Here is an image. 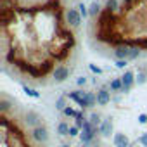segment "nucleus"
<instances>
[{"mask_svg":"<svg viewBox=\"0 0 147 147\" xmlns=\"http://www.w3.org/2000/svg\"><path fill=\"white\" fill-rule=\"evenodd\" d=\"M12 109V102L4 95L0 99V114H9V111Z\"/></svg>","mask_w":147,"mask_h":147,"instance_id":"obj_14","label":"nucleus"},{"mask_svg":"<svg viewBox=\"0 0 147 147\" xmlns=\"http://www.w3.org/2000/svg\"><path fill=\"white\" fill-rule=\"evenodd\" d=\"M78 11H80V14H82L83 18H87V16L90 14V11H87V5H85V4H80V5H78Z\"/></svg>","mask_w":147,"mask_h":147,"instance_id":"obj_22","label":"nucleus"},{"mask_svg":"<svg viewBox=\"0 0 147 147\" xmlns=\"http://www.w3.org/2000/svg\"><path fill=\"white\" fill-rule=\"evenodd\" d=\"M67 106H69V104H67V95H62V97H59V99L55 100V109L61 111V113H62Z\"/></svg>","mask_w":147,"mask_h":147,"instance_id":"obj_17","label":"nucleus"},{"mask_svg":"<svg viewBox=\"0 0 147 147\" xmlns=\"http://www.w3.org/2000/svg\"><path fill=\"white\" fill-rule=\"evenodd\" d=\"M66 12L64 0L2 5L4 62L33 78L52 75L76 45V33Z\"/></svg>","mask_w":147,"mask_h":147,"instance_id":"obj_1","label":"nucleus"},{"mask_svg":"<svg viewBox=\"0 0 147 147\" xmlns=\"http://www.w3.org/2000/svg\"><path fill=\"white\" fill-rule=\"evenodd\" d=\"M88 121H90L95 128H99V126L102 125V119H100V116H99L97 113H92V114H90V118H88Z\"/></svg>","mask_w":147,"mask_h":147,"instance_id":"obj_18","label":"nucleus"},{"mask_svg":"<svg viewBox=\"0 0 147 147\" xmlns=\"http://www.w3.org/2000/svg\"><path fill=\"white\" fill-rule=\"evenodd\" d=\"M97 104V94H94V92H85V99H83V102H82V107L85 109V107H94Z\"/></svg>","mask_w":147,"mask_h":147,"instance_id":"obj_12","label":"nucleus"},{"mask_svg":"<svg viewBox=\"0 0 147 147\" xmlns=\"http://www.w3.org/2000/svg\"><path fill=\"white\" fill-rule=\"evenodd\" d=\"M135 82H137V85H144L147 82V73H138L137 78H135Z\"/></svg>","mask_w":147,"mask_h":147,"instance_id":"obj_20","label":"nucleus"},{"mask_svg":"<svg viewBox=\"0 0 147 147\" xmlns=\"http://www.w3.org/2000/svg\"><path fill=\"white\" fill-rule=\"evenodd\" d=\"M111 102V92L107 88H100L97 92V104L99 106H107Z\"/></svg>","mask_w":147,"mask_h":147,"instance_id":"obj_11","label":"nucleus"},{"mask_svg":"<svg viewBox=\"0 0 147 147\" xmlns=\"http://www.w3.org/2000/svg\"><path fill=\"white\" fill-rule=\"evenodd\" d=\"M24 92H26L30 97H33V99H38V97H40V94H38V92H35L33 88H28V87H24Z\"/></svg>","mask_w":147,"mask_h":147,"instance_id":"obj_23","label":"nucleus"},{"mask_svg":"<svg viewBox=\"0 0 147 147\" xmlns=\"http://www.w3.org/2000/svg\"><path fill=\"white\" fill-rule=\"evenodd\" d=\"M116 11H100L95 21V38L118 47L147 49V0H118Z\"/></svg>","mask_w":147,"mask_h":147,"instance_id":"obj_2","label":"nucleus"},{"mask_svg":"<svg viewBox=\"0 0 147 147\" xmlns=\"http://www.w3.org/2000/svg\"><path fill=\"white\" fill-rule=\"evenodd\" d=\"M19 4V0H2V5H14Z\"/></svg>","mask_w":147,"mask_h":147,"instance_id":"obj_27","label":"nucleus"},{"mask_svg":"<svg viewBox=\"0 0 147 147\" xmlns=\"http://www.w3.org/2000/svg\"><path fill=\"white\" fill-rule=\"evenodd\" d=\"M42 119H43V118H42L36 111H33V109H30V111L24 113V123L28 125L30 130H31V128H36V126H40V125H43Z\"/></svg>","mask_w":147,"mask_h":147,"instance_id":"obj_5","label":"nucleus"},{"mask_svg":"<svg viewBox=\"0 0 147 147\" xmlns=\"http://www.w3.org/2000/svg\"><path fill=\"white\" fill-rule=\"evenodd\" d=\"M66 95H67V99L75 100L78 106H82V102H83V99H85V92H83V90H75V92H69V94H66Z\"/></svg>","mask_w":147,"mask_h":147,"instance_id":"obj_13","label":"nucleus"},{"mask_svg":"<svg viewBox=\"0 0 147 147\" xmlns=\"http://www.w3.org/2000/svg\"><path fill=\"white\" fill-rule=\"evenodd\" d=\"M67 78H69V67H67L66 64L57 66V67L54 69V73H52V80H54L55 83H62V82H66Z\"/></svg>","mask_w":147,"mask_h":147,"instance_id":"obj_7","label":"nucleus"},{"mask_svg":"<svg viewBox=\"0 0 147 147\" xmlns=\"http://www.w3.org/2000/svg\"><path fill=\"white\" fill-rule=\"evenodd\" d=\"M138 123L140 125H145L147 123V114H138Z\"/></svg>","mask_w":147,"mask_h":147,"instance_id":"obj_28","label":"nucleus"},{"mask_svg":"<svg viewBox=\"0 0 147 147\" xmlns=\"http://www.w3.org/2000/svg\"><path fill=\"white\" fill-rule=\"evenodd\" d=\"M114 55H116V59L135 61L140 55V49L130 47V45H118V47H114Z\"/></svg>","mask_w":147,"mask_h":147,"instance_id":"obj_3","label":"nucleus"},{"mask_svg":"<svg viewBox=\"0 0 147 147\" xmlns=\"http://www.w3.org/2000/svg\"><path fill=\"white\" fill-rule=\"evenodd\" d=\"M69 128H71V125H69V123L61 121V123L57 125V133H59L61 137H69Z\"/></svg>","mask_w":147,"mask_h":147,"instance_id":"obj_15","label":"nucleus"},{"mask_svg":"<svg viewBox=\"0 0 147 147\" xmlns=\"http://www.w3.org/2000/svg\"><path fill=\"white\" fill-rule=\"evenodd\" d=\"M82 147H95V145H94V142H92V144H82Z\"/></svg>","mask_w":147,"mask_h":147,"instance_id":"obj_30","label":"nucleus"},{"mask_svg":"<svg viewBox=\"0 0 147 147\" xmlns=\"http://www.w3.org/2000/svg\"><path fill=\"white\" fill-rule=\"evenodd\" d=\"M135 78H137V76H135V73H133V71H130V69H126V71L123 73L121 82H123V92H125V94H128V92L133 88V85L137 83V82H135Z\"/></svg>","mask_w":147,"mask_h":147,"instance_id":"obj_8","label":"nucleus"},{"mask_svg":"<svg viewBox=\"0 0 147 147\" xmlns=\"http://www.w3.org/2000/svg\"><path fill=\"white\" fill-rule=\"evenodd\" d=\"M90 71H92V73H95V75H102V69H100V67H97V66H94V64H90Z\"/></svg>","mask_w":147,"mask_h":147,"instance_id":"obj_26","label":"nucleus"},{"mask_svg":"<svg viewBox=\"0 0 147 147\" xmlns=\"http://www.w3.org/2000/svg\"><path fill=\"white\" fill-rule=\"evenodd\" d=\"M109 88H111V92H123V82H121V78H114V80H111Z\"/></svg>","mask_w":147,"mask_h":147,"instance_id":"obj_16","label":"nucleus"},{"mask_svg":"<svg viewBox=\"0 0 147 147\" xmlns=\"http://www.w3.org/2000/svg\"><path fill=\"white\" fill-rule=\"evenodd\" d=\"M126 66H128V61H125V59H116V67L125 69Z\"/></svg>","mask_w":147,"mask_h":147,"instance_id":"obj_25","label":"nucleus"},{"mask_svg":"<svg viewBox=\"0 0 147 147\" xmlns=\"http://www.w3.org/2000/svg\"><path fill=\"white\" fill-rule=\"evenodd\" d=\"M61 147H73V145H71V144H62Z\"/></svg>","mask_w":147,"mask_h":147,"instance_id":"obj_31","label":"nucleus"},{"mask_svg":"<svg viewBox=\"0 0 147 147\" xmlns=\"http://www.w3.org/2000/svg\"><path fill=\"white\" fill-rule=\"evenodd\" d=\"M80 133H82V130H80L76 125H71V128H69V137H80Z\"/></svg>","mask_w":147,"mask_h":147,"instance_id":"obj_21","label":"nucleus"},{"mask_svg":"<svg viewBox=\"0 0 147 147\" xmlns=\"http://www.w3.org/2000/svg\"><path fill=\"white\" fill-rule=\"evenodd\" d=\"M28 137H30V140L35 142L36 145H43V144L49 142V128H47L45 125H40V126H36V128H31L30 133H28Z\"/></svg>","mask_w":147,"mask_h":147,"instance_id":"obj_4","label":"nucleus"},{"mask_svg":"<svg viewBox=\"0 0 147 147\" xmlns=\"http://www.w3.org/2000/svg\"><path fill=\"white\" fill-rule=\"evenodd\" d=\"M138 144H140L142 147H147V131H144V133L138 137Z\"/></svg>","mask_w":147,"mask_h":147,"instance_id":"obj_24","label":"nucleus"},{"mask_svg":"<svg viewBox=\"0 0 147 147\" xmlns=\"http://www.w3.org/2000/svg\"><path fill=\"white\" fill-rule=\"evenodd\" d=\"M76 83H78V87H83V85H87V78H85V76H82V78H78V80H76Z\"/></svg>","mask_w":147,"mask_h":147,"instance_id":"obj_29","label":"nucleus"},{"mask_svg":"<svg viewBox=\"0 0 147 147\" xmlns=\"http://www.w3.org/2000/svg\"><path fill=\"white\" fill-rule=\"evenodd\" d=\"M99 133H100L104 138H107V137L114 135V131H113V121H111V118H106V119H102V125L99 126Z\"/></svg>","mask_w":147,"mask_h":147,"instance_id":"obj_10","label":"nucleus"},{"mask_svg":"<svg viewBox=\"0 0 147 147\" xmlns=\"http://www.w3.org/2000/svg\"><path fill=\"white\" fill-rule=\"evenodd\" d=\"M113 145L114 147H130V138L123 131H116L113 135Z\"/></svg>","mask_w":147,"mask_h":147,"instance_id":"obj_9","label":"nucleus"},{"mask_svg":"<svg viewBox=\"0 0 147 147\" xmlns=\"http://www.w3.org/2000/svg\"><path fill=\"white\" fill-rule=\"evenodd\" d=\"M66 19H67V23L73 26V28H78L80 24H82V21H83V16L80 14V11L78 9H73V7H69L67 9V12H66Z\"/></svg>","mask_w":147,"mask_h":147,"instance_id":"obj_6","label":"nucleus"},{"mask_svg":"<svg viewBox=\"0 0 147 147\" xmlns=\"http://www.w3.org/2000/svg\"><path fill=\"white\" fill-rule=\"evenodd\" d=\"M78 113H80V111H75L71 106H67V107L62 111V114H64L66 118H76V116H78Z\"/></svg>","mask_w":147,"mask_h":147,"instance_id":"obj_19","label":"nucleus"},{"mask_svg":"<svg viewBox=\"0 0 147 147\" xmlns=\"http://www.w3.org/2000/svg\"><path fill=\"white\" fill-rule=\"evenodd\" d=\"M145 73H147V71H145Z\"/></svg>","mask_w":147,"mask_h":147,"instance_id":"obj_32","label":"nucleus"}]
</instances>
